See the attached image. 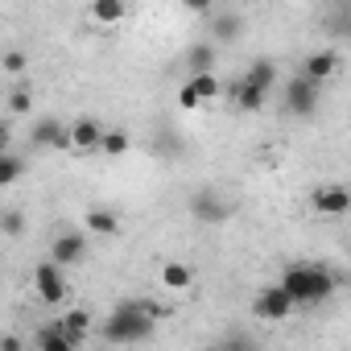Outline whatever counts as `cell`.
Listing matches in <instances>:
<instances>
[{
    "instance_id": "obj_2",
    "label": "cell",
    "mask_w": 351,
    "mask_h": 351,
    "mask_svg": "<svg viewBox=\"0 0 351 351\" xmlns=\"http://www.w3.org/2000/svg\"><path fill=\"white\" fill-rule=\"evenodd\" d=\"M281 285L293 293L298 306H318L335 293V273L322 269V265H289L281 273Z\"/></svg>"
},
{
    "instance_id": "obj_20",
    "label": "cell",
    "mask_w": 351,
    "mask_h": 351,
    "mask_svg": "<svg viewBox=\"0 0 351 351\" xmlns=\"http://www.w3.org/2000/svg\"><path fill=\"white\" fill-rule=\"evenodd\" d=\"M265 99H269V91H261V87H252V83L240 79V95H236V108H240V112H261Z\"/></svg>"
},
{
    "instance_id": "obj_24",
    "label": "cell",
    "mask_w": 351,
    "mask_h": 351,
    "mask_svg": "<svg viewBox=\"0 0 351 351\" xmlns=\"http://www.w3.org/2000/svg\"><path fill=\"white\" fill-rule=\"evenodd\" d=\"M9 112H13V116H29V112H34V91H29V87H17V91L9 95Z\"/></svg>"
},
{
    "instance_id": "obj_25",
    "label": "cell",
    "mask_w": 351,
    "mask_h": 351,
    "mask_svg": "<svg viewBox=\"0 0 351 351\" xmlns=\"http://www.w3.org/2000/svg\"><path fill=\"white\" fill-rule=\"evenodd\" d=\"M104 157H124L128 153V136L124 132H104V149H99Z\"/></svg>"
},
{
    "instance_id": "obj_4",
    "label": "cell",
    "mask_w": 351,
    "mask_h": 351,
    "mask_svg": "<svg viewBox=\"0 0 351 351\" xmlns=\"http://www.w3.org/2000/svg\"><path fill=\"white\" fill-rule=\"evenodd\" d=\"M34 289H38V298H42L46 306H62L66 293H71V285H66V265H58L54 256L42 261V265L34 269Z\"/></svg>"
},
{
    "instance_id": "obj_27",
    "label": "cell",
    "mask_w": 351,
    "mask_h": 351,
    "mask_svg": "<svg viewBox=\"0 0 351 351\" xmlns=\"http://www.w3.org/2000/svg\"><path fill=\"white\" fill-rule=\"evenodd\" d=\"M25 66H29V58H25L21 50H9V54H5V75H21Z\"/></svg>"
},
{
    "instance_id": "obj_12",
    "label": "cell",
    "mask_w": 351,
    "mask_h": 351,
    "mask_svg": "<svg viewBox=\"0 0 351 351\" xmlns=\"http://www.w3.org/2000/svg\"><path fill=\"white\" fill-rule=\"evenodd\" d=\"M50 256L71 269V265H79V261L87 256V240H83L79 232H66V236H58V240L50 244Z\"/></svg>"
},
{
    "instance_id": "obj_10",
    "label": "cell",
    "mask_w": 351,
    "mask_h": 351,
    "mask_svg": "<svg viewBox=\"0 0 351 351\" xmlns=\"http://www.w3.org/2000/svg\"><path fill=\"white\" fill-rule=\"evenodd\" d=\"M79 343H83V339H79V335H71L62 322H54V326H42V330L34 335V347H38V351H75Z\"/></svg>"
},
{
    "instance_id": "obj_8",
    "label": "cell",
    "mask_w": 351,
    "mask_h": 351,
    "mask_svg": "<svg viewBox=\"0 0 351 351\" xmlns=\"http://www.w3.org/2000/svg\"><path fill=\"white\" fill-rule=\"evenodd\" d=\"M310 207H314L318 215H326V219H339V215L351 211V191H347V186H318V191L310 195Z\"/></svg>"
},
{
    "instance_id": "obj_22",
    "label": "cell",
    "mask_w": 351,
    "mask_h": 351,
    "mask_svg": "<svg viewBox=\"0 0 351 351\" xmlns=\"http://www.w3.org/2000/svg\"><path fill=\"white\" fill-rule=\"evenodd\" d=\"M191 83L199 87V95H203V99H215V95H223V83L215 79V71H203V75H191Z\"/></svg>"
},
{
    "instance_id": "obj_28",
    "label": "cell",
    "mask_w": 351,
    "mask_h": 351,
    "mask_svg": "<svg viewBox=\"0 0 351 351\" xmlns=\"http://www.w3.org/2000/svg\"><path fill=\"white\" fill-rule=\"evenodd\" d=\"M5 236H21V228H25V219H21V211H5Z\"/></svg>"
},
{
    "instance_id": "obj_17",
    "label": "cell",
    "mask_w": 351,
    "mask_h": 351,
    "mask_svg": "<svg viewBox=\"0 0 351 351\" xmlns=\"http://www.w3.org/2000/svg\"><path fill=\"white\" fill-rule=\"evenodd\" d=\"M326 34H330L335 42L351 38V5H339V9H330V13H326Z\"/></svg>"
},
{
    "instance_id": "obj_7",
    "label": "cell",
    "mask_w": 351,
    "mask_h": 351,
    "mask_svg": "<svg viewBox=\"0 0 351 351\" xmlns=\"http://www.w3.org/2000/svg\"><path fill=\"white\" fill-rule=\"evenodd\" d=\"M318 91H322V83H314V79L298 75V79H289V83H285V108H289L298 120H306V116H314V112H318Z\"/></svg>"
},
{
    "instance_id": "obj_15",
    "label": "cell",
    "mask_w": 351,
    "mask_h": 351,
    "mask_svg": "<svg viewBox=\"0 0 351 351\" xmlns=\"http://www.w3.org/2000/svg\"><path fill=\"white\" fill-rule=\"evenodd\" d=\"M91 17L99 25H120L128 17V5H124V0H91Z\"/></svg>"
},
{
    "instance_id": "obj_14",
    "label": "cell",
    "mask_w": 351,
    "mask_h": 351,
    "mask_svg": "<svg viewBox=\"0 0 351 351\" xmlns=\"http://www.w3.org/2000/svg\"><path fill=\"white\" fill-rule=\"evenodd\" d=\"M87 232H95V236H116V232H120V215H116L112 207H91V211H87Z\"/></svg>"
},
{
    "instance_id": "obj_18",
    "label": "cell",
    "mask_w": 351,
    "mask_h": 351,
    "mask_svg": "<svg viewBox=\"0 0 351 351\" xmlns=\"http://www.w3.org/2000/svg\"><path fill=\"white\" fill-rule=\"evenodd\" d=\"M244 83H252V87H261V91H269V87L277 83V66H273L269 58H261V62H252V66H248Z\"/></svg>"
},
{
    "instance_id": "obj_6",
    "label": "cell",
    "mask_w": 351,
    "mask_h": 351,
    "mask_svg": "<svg viewBox=\"0 0 351 351\" xmlns=\"http://www.w3.org/2000/svg\"><path fill=\"white\" fill-rule=\"evenodd\" d=\"M252 310H256V318H269V322H285V318L298 310V302H293V293H289V289L277 281V285H265V289L256 293Z\"/></svg>"
},
{
    "instance_id": "obj_11",
    "label": "cell",
    "mask_w": 351,
    "mask_h": 351,
    "mask_svg": "<svg viewBox=\"0 0 351 351\" xmlns=\"http://www.w3.org/2000/svg\"><path fill=\"white\" fill-rule=\"evenodd\" d=\"M335 71H339V54H335V50H314V54H306V62H302V75L314 79V83H330Z\"/></svg>"
},
{
    "instance_id": "obj_5",
    "label": "cell",
    "mask_w": 351,
    "mask_h": 351,
    "mask_svg": "<svg viewBox=\"0 0 351 351\" xmlns=\"http://www.w3.org/2000/svg\"><path fill=\"white\" fill-rule=\"evenodd\" d=\"M191 215H195L199 223H207V228H219V223L232 219V203H228L215 186H203V191L191 195Z\"/></svg>"
},
{
    "instance_id": "obj_19",
    "label": "cell",
    "mask_w": 351,
    "mask_h": 351,
    "mask_svg": "<svg viewBox=\"0 0 351 351\" xmlns=\"http://www.w3.org/2000/svg\"><path fill=\"white\" fill-rule=\"evenodd\" d=\"M186 66H191V75H203V71H211V66H215V46H211V42H203V46H191V54H186Z\"/></svg>"
},
{
    "instance_id": "obj_21",
    "label": "cell",
    "mask_w": 351,
    "mask_h": 351,
    "mask_svg": "<svg viewBox=\"0 0 351 351\" xmlns=\"http://www.w3.org/2000/svg\"><path fill=\"white\" fill-rule=\"evenodd\" d=\"M21 173H25V161L17 157V153H0V186H13L17 178H21Z\"/></svg>"
},
{
    "instance_id": "obj_13",
    "label": "cell",
    "mask_w": 351,
    "mask_h": 351,
    "mask_svg": "<svg viewBox=\"0 0 351 351\" xmlns=\"http://www.w3.org/2000/svg\"><path fill=\"white\" fill-rule=\"evenodd\" d=\"M161 285L182 293V289H191V285H195V269H191V265H182V261H165V265H161Z\"/></svg>"
},
{
    "instance_id": "obj_16",
    "label": "cell",
    "mask_w": 351,
    "mask_h": 351,
    "mask_svg": "<svg viewBox=\"0 0 351 351\" xmlns=\"http://www.w3.org/2000/svg\"><path fill=\"white\" fill-rule=\"evenodd\" d=\"M62 326H66L71 335L87 339V335H91V326H95V314H91V310H83V306H71V310H66V318H62Z\"/></svg>"
},
{
    "instance_id": "obj_3",
    "label": "cell",
    "mask_w": 351,
    "mask_h": 351,
    "mask_svg": "<svg viewBox=\"0 0 351 351\" xmlns=\"http://www.w3.org/2000/svg\"><path fill=\"white\" fill-rule=\"evenodd\" d=\"M29 149H54V153H75V132L58 116H42L29 128Z\"/></svg>"
},
{
    "instance_id": "obj_29",
    "label": "cell",
    "mask_w": 351,
    "mask_h": 351,
    "mask_svg": "<svg viewBox=\"0 0 351 351\" xmlns=\"http://www.w3.org/2000/svg\"><path fill=\"white\" fill-rule=\"evenodd\" d=\"M182 5H186L191 13H211V9H215V0H182Z\"/></svg>"
},
{
    "instance_id": "obj_1",
    "label": "cell",
    "mask_w": 351,
    "mask_h": 351,
    "mask_svg": "<svg viewBox=\"0 0 351 351\" xmlns=\"http://www.w3.org/2000/svg\"><path fill=\"white\" fill-rule=\"evenodd\" d=\"M157 318H161V314H157V306H149V302H120V306L104 318L99 335H104V343H116V347L145 343V339H153Z\"/></svg>"
},
{
    "instance_id": "obj_26",
    "label": "cell",
    "mask_w": 351,
    "mask_h": 351,
    "mask_svg": "<svg viewBox=\"0 0 351 351\" xmlns=\"http://www.w3.org/2000/svg\"><path fill=\"white\" fill-rule=\"evenodd\" d=\"M199 104H203V95H199V87H195V83H186V87L178 91V108H186V112H195Z\"/></svg>"
},
{
    "instance_id": "obj_23",
    "label": "cell",
    "mask_w": 351,
    "mask_h": 351,
    "mask_svg": "<svg viewBox=\"0 0 351 351\" xmlns=\"http://www.w3.org/2000/svg\"><path fill=\"white\" fill-rule=\"evenodd\" d=\"M240 29H244L240 17H232V13H228V17H215V42H236Z\"/></svg>"
},
{
    "instance_id": "obj_9",
    "label": "cell",
    "mask_w": 351,
    "mask_h": 351,
    "mask_svg": "<svg viewBox=\"0 0 351 351\" xmlns=\"http://www.w3.org/2000/svg\"><path fill=\"white\" fill-rule=\"evenodd\" d=\"M71 132H75V153H99L108 128H104L95 116H79V120L71 124Z\"/></svg>"
}]
</instances>
